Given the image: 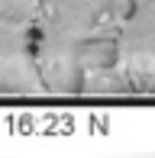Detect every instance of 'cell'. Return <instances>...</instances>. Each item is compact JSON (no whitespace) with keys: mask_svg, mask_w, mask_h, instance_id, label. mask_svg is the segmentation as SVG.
Listing matches in <instances>:
<instances>
[{"mask_svg":"<svg viewBox=\"0 0 155 158\" xmlns=\"http://www.w3.org/2000/svg\"><path fill=\"white\" fill-rule=\"evenodd\" d=\"M132 0H39L32 58L45 94H81L113 58Z\"/></svg>","mask_w":155,"mask_h":158,"instance_id":"cell-1","label":"cell"},{"mask_svg":"<svg viewBox=\"0 0 155 158\" xmlns=\"http://www.w3.org/2000/svg\"><path fill=\"white\" fill-rule=\"evenodd\" d=\"M155 90V0H132L116 35L113 58L81 94H152Z\"/></svg>","mask_w":155,"mask_h":158,"instance_id":"cell-2","label":"cell"},{"mask_svg":"<svg viewBox=\"0 0 155 158\" xmlns=\"http://www.w3.org/2000/svg\"><path fill=\"white\" fill-rule=\"evenodd\" d=\"M39 0H0V94L39 97L45 94L32 58V29Z\"/></svg>","mask_w":155,"mask_h":158,"instance_id":"cell-3","label":"cell"}]
</instances>
